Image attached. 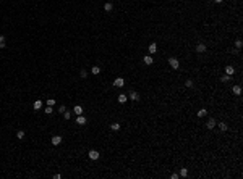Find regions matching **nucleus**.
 Instances as JSON below:
<instances>
[{"mask_svg":"<svg viewBox=\"0 0 243 179\" xmlns=\"http://www.w3.org/2000/svg\"><path fill=\"white\" fill-rule=\"evenodd\" d=\"M62 144V136H54L52 137V145H60Z\"/></svg>","mask_w":243,"mask_h":179,"instance_id":"5","label":"nucleus"},{"mask_svg":"<svg viewBox=\"0 0 243 179\" xmlns=\"http://www.w3.org/2000/svg\"><path fill=\"white\" fill-rule=\"evenodd\" d=\"M16 137H18V139H24V131H18V132H16Z\"/></svg>","mask_w":243,"mask_h":179,"instance_id":"27","label":"nucleus"},{"mask_svg":"<svg viewBox=\"0 0 243 179\" xmlns=\"http://www.w3.org/2000/svg\"><path fill=\"white\" fill-rule=\"evenodd\" d=\"M206 115H208V110H204V108H203V110H199V111H198V118H204Z\"/></svg>","mask_w":243,"mask_h":179,"instance_id":"19","label":"nucleus"},{"mask_svg":"<svg viewBox=\"0 0 243 179\" xmlns=\"http://www.w3.org/2000/svg\"><path fill=\"white\" fill-rule=\"evenodd\" d=\"M143 61H144V65H147V66H149V65H152V63H154V60H152V57H151V55H146V57L143 58Z\"/></svg>","mask_w":243,"mask_h":179,"instance_id":"8","label":"nucleus"},{"mask_svg":"<svg viewBox=\"0 0 243 179\" xmlns=\"http://www.w3.org/2000/svg\"><path fill=\"white\" fill-rule=\"evenodd\" d=\"M232 92L235 94V95H240V94H242V87L240 86H233L232 87Z\"/></svg>","mask_w":243,"mask_h":179,"instance_id":"12","label":"nucleus"},{"mask_svg":"<svg viewBox=\"0 0 243 179\" xmlns=\"http://www.w3.org/2000/svg\"><path fill=\"white\" fill-rule=\"evenodd\" d=\"M63 115H65V119H70V118H71V113H70L68 110H66V111L63 113Z\"/></svg>","mask_w":243,"mask_h":179,"instance_id":"29","label":"nucleus"},{"mask_svg":"<svg viewBox=\"0 0 243 179\" xmlns=\"http://www.w3.org/2000/svg\"><path fill=\"white\" fill-rule=\"evenodd\" d=\"M112 8H113V5L110 3V2H107V3H104V10H105V12H112Z\"/></svg>","mask_w":243,"mask_h":179,"instance_id":"17","label":"nucleus"},{"mask_svg":"<svg viewBox=\"0 0 243 179\" xmlns=\"http://www.w3.org/2000/svg\"><path fill=\"white\" fill-rule=\"evenodd\" d=\"M214 2H216V3H222V2H224V0H214Z\"/></svg>","mask_w":243,"mask_h":179,"instance_id":"33","label":"nucleus"},{"mask_svg":"<svg viewBox=\"0 0 243 179\" xmlns=\"http://www.w3.org/2000/svg\"><path fill=\"white\" fill-rule=\"evenodd\" d=\"M147 50H149V53H151V55H152V53H156V52H157V45H156V44H151Z\"/></svg>","mask_w":243,"mask_h":179,"instance_id":"13","label":"nucleus"},{"mask_svg":"<svg viewBox=\"0 0 243 179\" xmlns=\"http://www.w3.org/2000/svg\"><path fill=\"white\" fill-rule=\"evenodd\" d=\"M5 45H7V44H5V37L0 36V48H5Z\"/></svg>","mask_w":243,"mask_h":179,"instance_id":"24","label":"nucleus"},{"mask_svg":"<svg viewBox=\"0 0 243 179\" xmlns=\"http://www.w3.org/2000/svg\"><path fill=\"white\" fill-rule=\"evenodd\" d=\"M170 178H172V179H178V178H180V176H178V174H175V173H174V174L170 176Z\"/></svg>","mask_w":243,"mask_h":179,"instance_id":"32","label":"nucleus"},{"mask_svg":"<svg viewBox=\"0 0 243 179\" xmlns=\"http://www.w3.org/2000/svg\"><path fill=\"white\" fill-rule=\"evenodd\" d=\"M91 73H93V74H99L100 73V68L99 66H93V68H91Z\"/></svg>","mask_w":243,"mask_h":179,"instance_id":"21","label":"nucleus"},{"mask_svg":"<svg viewBox=\"0 0 243 179\" xmlns=\"http://www.w3.org/2000/svg\"><path fill=\"white\" fill-rule=\"evenodd\" d=\"M123 84H125L123 78H117L115 81H113V86H115V87H123Z\"/></svg>","mask_w":243,"mask_h":179,"instance_id":"6","label":"nucleus"},{"mask_svg":"<svg viewBox=\"0 0 243 179\" xmlns=\"http://www.w3.org/2000/svg\"><path fill=\"white\" fill-rule=\"evenodd\" d=\"M127 100H128V97L125 95V94H120V95H118V102H120V103H125Z\"/></svg>","mask_w":243,"mask_h":179,"instance_id":"18","label":"nucleus"},{"mask_svg":"<svg viewBox=\"0 0 243 179\" xmlns=\"http://www.w3.org/2000/svg\"><path fill=\"white\" fill-rule=\"evenodd\" d=\"M185 86H186V87H188V89H191V87H194V82H193V81H191V79H188V81H186V82H185Z\"/></svg>","mask_w":243,"mask_h":179,"instance_id":"22","label":"nucleus"},{"mask_svg":"<svg viewBox=\"0 0 243 179\" xmlns=\"http://www.w3.org/2000/svg\"><path fill=\"white\" fill-rule=\"evenodd\" d=\"M76 124H80V126L86 124V118H84V116H81V115H78V116H76Z\"/></svg>","mask_w":243,"mask_h":179,"instance_id":"9","label":"nucleus"},{"mask_svg":"<svg viewBox=\"0 0 243 179\" xmlns=\"http://www.w3.org/2000/svg\"><path fill=\"white\" fill-rule=\"evenodd\" d=\"M46 115H52V107H46Z\"/></svg>","mask_w":243,"mask_h":179,"instance_id":"28","label":"nucleus"},{"mask_svg":"<svg viewBox=\"0 0 243 179\" xmlns=\"http://www.w3.org/2000/svg\"><path fill=\"white\" fill-rule=\"evenodd\" d=\"M206 50H208V45H206V44H198V45L194 47V52H198V53H204Z\"/></svg>","mask_w":243,"mask_h":179,"instance_id":"1","label":"nucleus"},{"mask_svg":"<svg viewBox=\"0 0 243 179\" xmlns=\"http://www.w3.org/2000/svg\"><path fill=\"white\" fill-rule=\"evenodd\" d=\"M206 128L208 129H214L216 128V119H214V118H209L208 123H206Z\"/></svg>","mask_w":243,"mask_h":179,"instance_id":"3","label":"nucleus"},{"mask_svg":"<svg viewBox=\"0 0 243 179\" xmlns=\"http://www.w3.org/2000/svg\"><path fill=\"white\" fill-rule=\"evenodd\" d=\"M110 131H113V132L120 131V124H118V123H113V124H110Z\"/></svg>","mask_w":243,"mask_h":179,"instance_id":"15","label":"nucleus"},{"mask_svg":"<svg viewBox=\"0 0 243 179\" xmlns=\"http://www.w3.org/2000/svg\"><path fill=\"white\" fill-rule=\"evenodd\" d=\"M178 176H180V178H186V176H188V169H186V168H181Z\"/></svg>","mask_w":243,"mask_h":179,"instance_id":"16","label":"nucleus"},{"mask_svg":"<svg viewBox=\"0 0 243 179\" xmlns=\"http://www.w3.org/2000/svg\"><path fill=\"white\" fill-rule=\"evenodd\" d=\"M88 155H89V158H91V160H97V158H99V152H97V150H89Z\"/></svg>","mask_w":243,"mask_h":179,"instance_id":"7","label":"nucleus"},{"mask_svg":"<svg viewBox=\"0 0 243 179\" xmlns=\"http://www.w3.org/2000/svg\"><path fill=\"white\" fill-rule=\"evenodd\" d=\"M46 105H49V107H54V105H55V100H54V98H49V100L46 102Z\"/></svg>","mask_w":243,"mask_h":179,"instance_id":"25","label":"nucleus"},{"mask_svg":"<svg viewBox=\"0 0 243 179\" xmlns=\"http://www.w3.org/2000/svg\"><path fill=\"white\" fill-rule=\"evenodd\" d=\"M242 45H243L242 40H235V47H237V48H242Z\"/></svg>","mask_w":243,"mask_h":179,"instance_id":"30","label":"nucleus"},{"mask_svg":"<svg viewBox=\"0 0 243 179\" xmlns=\"http://www.w3.org/2000/svg\"><path fill=\"white\" fill-rule=\"evenodd\" d=\"M219 129L220 131H227V124L225 123H219Z\"/></svg>","mask_w":243,"mask_h":179,"instance_id":"26","label":"nucleus"},{"mask_svg":"<svg viewBox=\"0 0 243 179\" xmlns=\"http://www.w3.org/2000/svg\"><path fill=\"white\" fill-rule=\"evenodd\" d=\"M73 111H75V115H76V116H78V115H83V107H81V105H76V107L73 108Z\"/></svg>","mask_w":243,"mask_h":179,"instance_id":"10","label":"nucleus"},{"mask_svg":"<svg viewBox=\"0 0 243 179\" xmlns=\"http://www.w3.org/2000/svg\"><path fill=\"white\" fill-rule=\"evenodd\" d=\"M80 78L81 79H86V78H88V71H86V70H81L80 71Z\"/></svg>","mask_w":243,"mask_h":179,"instance_id":"20","label":"nucleus"},{"mask_svg":"<svg viewBox=\"0 0 243 179\" xmlns=\"http://www.w3.org/2000/svg\"><path fill=\"white\" fill-rule=\"evenodd\" d=\"M169 65L174 68V70H178V66H180V61H178L177 58H174V57H172V58H169Z\"/></svg>","mask_w":243,"mask_h":179,"instance_id":"2","label":"nucleus"},{"mask_svg":"<svg viewBox=\"0 0 243 179\" xmlns=\"http://www.w3.org/2000/svg\"><path fill=\"white\" fill-rule=\"evenodd\" d=\"M225 74H228V76L235 74V68H233V66H227V68H225Z\"/></svg>","mask_w":243,"mask_h":179,"instance_id":"11","label":"nucleus"},{"mask_svg":"<svg viewBox=\"0 0 243 179\" xmlns=\"http://www.w3.org/2000/svg\"><path fill=\"white\" fill-rule=\"evenodd\" d=\"M230 78H232V76H228V74H224V76L220 78V81H222V82H228V81H230Z\"/></svg>","mask_w":243,"mask_h":179,"instance_id":"23","label":"nucleus"},{"mask_svg":"<svg viewBox=\"0 0 243 179\" xmlns=\"http://www.w3.org/2000/svg\"><path fill=\"white\" fill-rule=\"evenodd\" d=\"M58 111H60V113H65V111H66L65 105H60V107H58Z\"/></svg>","mask_w":243,"mask_h":179,"instance_id":"31","label":"nucleus"},{"mask_svg":"<svg viewBox=\"0 0 243 179\" xmlns=\"http://www.w3.org/2000/svg\"><path fill=\"white\" fill-rule=\"evenodd\" d=\"M130 100H133V102H138L139 100V94L136 92V90H131V92H130Z\"/></svg>","mask_w":243,"mask_h":179,"instance_id":"4","label":"nucleus"},{"mask_svg":"<svg viewBox=\"0 0 243 179\" xmlns=\"http://www.w3.org/2000/svg\"><path fill=\"white\" fill-rule=\"evenodd\" d=\"M41 107H42V102L41 100H36L34 103H32V108L34 110H41Z\"/></svg>","mask_w":243,"mask_h":179,"instance_id":"14","label":"nucleus"}]
</instances>
